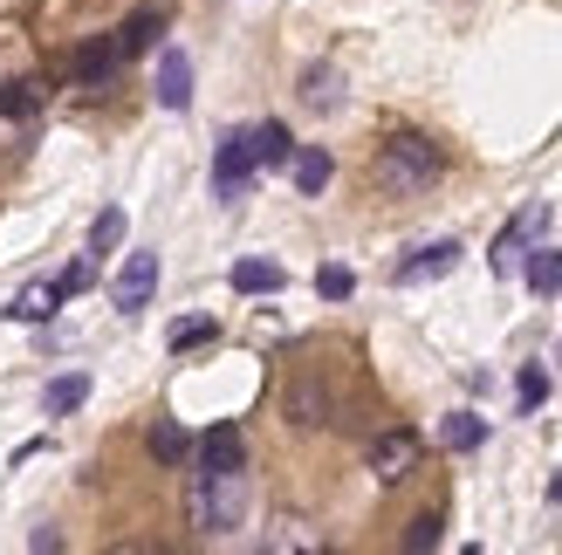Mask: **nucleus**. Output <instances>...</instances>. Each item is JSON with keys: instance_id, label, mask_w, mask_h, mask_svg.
<instances>
[{"instance_id": "26", "label": "nucleus", "mask_w": 562, "mask_h": 555, "mask_svg": "<svg viewBox=\"0 0 562 555\" xmlns=\"http://www.w3.org/2000/svg\"><path fill=\"white\" fill-rule=\"evenodd\" d=\"M35 103H42V90H35V82H8V90H0V110H8V117H27Z\"/></svg>"}, {"instance_id": "29", "label": "nucleus", "mask_w": 562, "mask_h": 555, "mask_svg": "<svg viewBox=\"0 0 562 555\" xmlns=\"http://www.w3.org/2000/svg\"><path fill=\"white\" fill-rule=\"evenodd\" d=\"M268 548H316V535H308L302 521H274V535H268Z\"/></svg>"}, {"instance_id": "21", "label": "nucleus", "mask_w": 562, "mask_h": 555, "mask_svg": "<svg viewBox=\"0 0 562 555\" xmlns=\"http://www.w3.org/2000/svg\"><path fill=\"white\" fill-rule=\"evenodd\" d=\"M255 158H261V165H289V158H295L289 124H274V117H268V124H255Z\"/></svg>"}, {"instance_id": "10", "label": "nucleus", "mask_w": 562, "mask_h": 555, "mask_svg": "<svg viewBox=\"0 0 562 555\" xmlns=\"http://www.w3.org/2000/svg\"><path fill=\"white\" fill-rule=\"evenodd\" d=\"M158 35H165V8H137V14H124V27L110 42H117V55H145V48H158Z\"/></svg>"}, {"instance_id": "2", "label": "nucleus", "mask_w": 562, "mask_h": 555, "mask_svg": "<svg viewBox=\"0 0 562 555\" xmlns=\"http://www.w3.org/2000/svg\"><path fill=\"white\" fill-rule=\"evenodd\" d=\"M446 172V158L432 137H418V131H398V137H384L378 145V165H371V185L384 192V200H418V192H432Z\"/></svg>"}, {"instance_id": "8", "label": "nucleus", "mask_w": 562, "mask_h": 555, "mask_svg": "<svg viewBox=\"0 0 562 555\" xmlns=\"http://www.w3.org/2000/svg\"><path fill=\"white\" fill-rule=\"evenodd\" d=\"M158 103L165 110H192V55L186 48L158 55Z\"/></svg>"}, {"instance_id": "28", "label": "nucleus", "mask_w": 562, "mask_h": 555, "mask_svg": "<svg viewBox=\"0 0 562 555\" xmlns=\"http://www.w3.org/2000/svg\"><path fill=\"white\" fill-rule=\"evenodd\" d=\"M439 529H446L439 514H418L412 529H405V548H439Z\"/></svg>"}, {"instance_id": "15", "label": "nucleus", "mask_w": 562, "mask_h": 555, "mask_svg": "<svg viewBox=\"0 0 562 555\" xmlns=\"http://www.w3.org/2000/svg\"><path fill=\"white\" fill-rule=\"evenodd\" d=\"M439 446H446V453H473V446H487V419H481V411H453V419L439 426Z\"/></svg>"}, {"instance_id": "5", "label": "nucleus", "mask_w": 562, "mask_h": 555, "mask_svg": "<svg viewBox=\"0 0 562 555\" xmlns=\"http://www.w3.org/2000/svg\"><path fill=\"white\" fill-rule=\"evenodd\" d=\"M151 295H158V254H131L110 282V302H117V316H137Z\"/></svg>"}, {"instance_id": "3", "label": "nucleus", "mask_w": 562, "mask_h": 555, "mask_svg": "<svg viewBox=\"0 0 562 555\" xmlns=\"http://www.w3.org/2000/svg\"><path fill=\"white\" fill-rule=\"evenodd\" d=\"M255 172H261V158H255V131L220 137V158H213V192H220V206H240V200H247V185H255Z\"/></svg>"}, {"instance_id": "19", "label": "nucleus", "mask_w": 562, "mask_h": 555, "mask_svg": "<svg viewBox=\"0 0 562 555\" xmlns=\"http://www.w3.org/2000/svg\"><path fill=\"white\" fill-rule=\"evenodd\" d=\"M117 63H124V55H117V42H90V48L76 55V76L97 90V82H110V76H117Z\"/></svg>"}, {"instance_id": "22", "label": "nucleus", "mask_w": 562, "mask_h": 555, "mask_svg": "<svg viewBox=\"0 0 562 555\" xmlns=\"http://www.w3.org/2000/svg\"><path fill=\"white\" fill-rule=\"evenodd\" d=\"M124 247V213L117 206H103L97 213V227H90V254H117Z\"/></svg>"}, {"instance_id": "30", "label": "nucleus", "mask_w": 562, "mask_h": 555, "mask_svg": "<svg viewBox=\"0 0 562 555\" xmlns=\"http://www.w3.org/2000/svg\"><path fill=\"white\" fill-rule=\"evenodd\" d=\"M549 494H555V501H562V474H555V480H549Z\"/></svg>"}, {"instance_id": "14", "label": "nucleus", "mask_w": 562, "mask_h": 555, "mask_svg": "<svg viewBox=\"0 0 562 555\" xmlns=\"http://www.w3.org/2000/svg\"><path fill=\"white\" fill-rule=\"evenodd\" d=\"M82 398H90V371H63V377L42 392V411H48V419H69Z\"/></svg>"}, {"instance_id": "25", "label": "nucleus", "mask_w": 562, "mask_h": 555, "mask_svg": "<svg viewBox=\"0 0 562 555\" xmlns=\"http://www.w3.org/2000/svg\"><path fill=\"white\" fill-rule=\"evenodd\" d=\"M542 398H549V377H542V371H536V364H528V371H521V377H515V405H521V411H536V405H542Z\"/></svg>"}, {"instance_id": "24", "label": "nucleus", "mask_w": 562, "mask_h": 555, "mask_svg": "<svg viewBox=\"0 0 562 555\" xmlns=\"http://www.w3.org/2000/svg\"><path fill=\"white\" fill-rule=\"evenodd\" d=\"M55 288H63V295H90V288H97V254L69 261V268H63V282H55Z\"/></svg>"}, {"instance_id": "18", "label": "nucleus", "mask_w": 562, "mask_h": 555, "mask_svg": "<svg viewBox=\"0 0 562 555\" xmlns=\"http://www.w3.org/2000/svg\"><path fill=\"white\" fill-rule=\"evenodd\" d=\"M145 446H151V460H158V466H179V460L192 453V439H186V426H179V419H158Z\"/></svg>"}, {"instance_id": "17", "label": "nucleus", "mask_w": 562, "mask_h": 555, "mask_svg": "<svg viewBox=\"0 0 562 555\" xmlns=\"http://www.w3.org/2000/svg\"><path fill=\"white\" fill-rule=\"evenodd\" d=\"M234 288L240 295H281V288H289V274H281L274 261H234Z\"/></svg>"}, {"instance_id": "23", "label": "nucleus", "mask_w": 562, "mask_h": 555, "mask_svg": "<svg viewBox=\"0 0 562 555\" xmlns=\"http://www.w3.org/2000/svg\"><path fill=\"white\" fill-rule=\"evenodd\" d=\"M350 288H357V274H350L344 261H329V268H316V295H323V302H344Z\"/></svg>"}, {"instance_id": "11", "label": "nucleus", "mask_w": 562, "mask_h": 555, "mask_svg": "<svg viewBox=\"0 0 562 555\" xmlns=\"http://www.w3.org/2000/svg\"><path fill=\"white\" fill-rule=\"evenodd\" d=\"M289 426H329V392L316 377H295L289 384Z\"/></svg>"}, {"instance_id": "27", "label": "nucleus", "mask_w": 562, "mask_h": 555, "mask_svg": "<svg viewBox=\"0 0 562 555\" xmlns=\"http://www.w3.org/2000/svg\"><path fill=\"white\" fill-rule=\"evenodd\" d=\"M213 337V316H186V322H172V350H192V343H206Z\"/></svg>"}, {"instance_id": "9", "label": "nucleus", "mask_w": 562, "mask_h": 555, "mask_svg": "<svg viewBox=\"0 0 562 555\" xmlns=\"http://www.w3.org/2000/svg\"><path fill=\"white\" fill-rule=\"evenodd\" d=\"M295 97L316 110V117H329V110H344V76H336L329 63H308L302 82H295Z\"/></svg>"}, {"instance_id": "6", "label": "nucleus", "mask_w": 562, "mask_h": 555, "mask_svg": "<svg viewBox=\"0 0 562 555\" xmlns=\"http://www.w3.org/2000/svg\"><path fill=\"white\" fill-rule=\"evenodd\" d=\"M542 227H549V200H536V206H521V213L508 219V227H501V240H494V268H501V274H515V254H521V247L536 240Z\"/></svg>"}, {"instance_id": "20", "label": "nucleus", "mask_w": 562, "mask_h": 555, "mask_svg": "<svg viewBox=\"0 0 562 555\" xmlns=\"http://www.w3.org/2000/svg\"><path fill=\"white\" fill-rule=\"evenodd\" d=\"M528 288L562 295V247H536V254H528Z\"/></svg>"}, {"instance_id": "12", "label": "nucleus", "mask_w": 562, "mask_h": 555, "mask_svg": "<svg viewBox=\"0 0 562 555\" xmlns=\"http://www.w3.org/2000/svg\"><path fill=\"white\" fill-rule=\"evenodd\" d=\"M55 309H63V288H55V282H27V288L8 302V316H14V322H48Z\"/></svg>"}, {"instance_id": "16", "label": "nucleus", "mask_w": 562, "mask_h": 555, "mask_svg": "<svg viewBox=\"0 0 562 555\" xmlns=\"http://www.w3.org/2000/svg\"><path fill=\"white\" fill-rule=\"evenodd\" d=\"M240 460H247L240 426H213V432L200 439V466H240Z\"/></svg>"}, {"instance_id": "4", "label": "nucleus", "mask_w": 562, "mask_h": 555, "mask_svg": "<svg viewBox=\"0 0 562 555\" xmlns=\"http://www.w3.org/2000/svg\"><path fill=\"white\" fill-rule=\"evenodd\" d=\"M412 466H418V432L391 426V432H378V439H371V474H378L384 487H398Z\"/></svg>"}, {"instance_id": "1", "label": "nucleus", "mask_w": 562, "mask_h": 555, "mask_svg": "<svg viewBox=\"0 0 562 555\" xmlns=\"http://www.w3.org/2000/svg\"><path fill=\"white\" fill-rule=\"evenodd\" d=\"M186 508H192V529H200V535H234V529H247V508H255L247 460L240 466H200V474H192Z\"/></svg>"}, {"instance_id": "13", "label": "nucleus", "mask_w": 562, "mask_h": 555, "mask_svg": "<svg viewBox=\"0 0 562 555\" xmlns=\"http://www.w3.org/2000/svg\"><path fill=\"white\" fill-rule=\"evenodd\" d=\"M289 165H295V192H302V200H316V192L336 179V165H329V151H323V145H302Z\"/></svg>"}, {"instance_id": "7", "label": "nucleus", "mask_w": 562, "mask_h": 555, "mask_svg": "<svg viewBox=\"0 0 562 555\" xmlns=\"http://www.w3.org/2000/svg\"><path fill=\"white\" fill-rule=\"evenodd\" d=\"M460 254H467L460 240H432V247H418L412 261H398V288H418V282H439V274H453Z\"/></svg>"}]
</instances>
